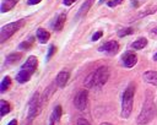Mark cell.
<instances>
[{"mask_svg":"<svg viewBox=\"0 0 157 125\" xmlns=\"http://www.w3.org/2000/svg\"><path fill=\"white\" fill-rule=\"evenodd\" d=\"M110 76V70L108 66H99L97 67L94 71H92L91 74H88L83 81V86L87 88H92V87H102L105 85V82L108 81Z\"/></svg>","mask_w":157,"mask_h":125,"instance_id":"6da1fadb","label":"cell"},{"mask_svg":"<svg viewBox=\"0 0 157 125\" xmlns=\"http://www.w3.org/2000/svg\"><path fill=\"white\" fill-rule=\"evenodd\" d=\"M156 104L153 102V94L152 92L147 91L146 92V98L145 102L142 104V109L139 114V116L136 118V123L139 125H146L148 124L156 115Z\"/></svg>","mask_w":157,"mask_h":125,"instance_id":"7a4b0ae2","label":"cell"},{"mask_svg":"<svg viewBox=\"0 0 157 125\" xmlns=\"http://www.w3.org/2000/svg\"><path fill=\"white\" fill-rule=\"evenodd\" d=\"M134 96H135V83L130 82L128 87L125 88L123 97H121V118L128 119L131 115L132 112V104H134Z\"/></svg>","mask_w":157,"mask_h":125,"instance_id":"3957f363","label":"cell"},{"mask_svg":"<svg viewBox=\"0 0 157 125\" xmlns=\"http://www.w3.org/2000/svg\"><path fill=\"white\" fill-rule=\"evenodd\" d=\"M25 23V20H20V21H15V22H10L5 26L1 27L0 29V43L6 42L10 37H12Z\"/></svg>","mask_w":157,"mask_h":125,"instance_id":"277c9868","label":"cell"},{"mask_svg":"<svg viewBox=\"0 0 157 125\" xmlns=\"http://www.w3.org/2000/svg\"><path fill=\"white\" fill-rule=\"evenodd\" d=\"M40 105H42L40 94H39V92H34L28 103V119L29 120H32L37 116V114L40 112Z\"/></svg>","mask_w":157,"mask_h":125,"instance_id":"5b68a950","label":"cell"},{"mask_svg":"<svg viewBox=\"0 0 157 125\" xmlns=\"http://www.w3.org/2000/svg\"><path fill=\"white\" fill-rule=\"evenodd\" d=\"M87 103H88V91H87V89H81V91H78V92L76 93L75 98H74V105H75L78 110L83 112V110L86 109V107H87Z\"/></svg>","mask_w":157,"mask_h":125,"instance_id":"8992f818","label":"cell"},{"mask_svg":"<svg viewBox=\"0 0 157 125\" xmlns=\"http://www.w3.org/2000/svg\"><path fill=\"white\" fill-rule=\"evenodd\" d=\"M99 51L107 54V55H115L118 51H119V43L117 40H109V42H105L104 44H102L99 48H98Z\"/></svg>","mask_w":157,"mask_h":125,"instance_id":"52a82bcc","label":"cell"},{"mask_svg":"<svg viewBox=\"0 0 157 125\" xmlns=\"http://www.w3.org/2000/svg\"><path fill=\"white\" fill-rule=\"evenodd\" d=\"M121 61H123V65H124L125 67L131 69L132 66L136 65V63H137V56H136V54H135L134 51L128 50V51H125V53L121 55Z\"/></svg>","mask_w":157,"mask_h":125,"instance_id":"ba28073f","label":"cell"},{"mask_svg":"<svg viewBox=\"0 0 157 125\" xmlns=\"http://www.w3.org/2000/svg\"><path fill=\"white\" fill-rule=\"evenodd\" d=\"M37 65H38V60H37V58H36L34 55H31V56L27 58V60L22 64L21 70L28 71V72H31V74L33 75V72H34L36 69H37Z\"/></svg>","mask_w":157,"mask_h":125,"instance_id":"9c48e42d","label":"cell"},{"mask_svg":"<svg viewBox=\"0 0 157 125\" xmlns=\"http://www.w3.org/2000/svg\"><path fill=\"white\" fill-rule=\"evenodd\" d=\"M142 80L152 86H157V71H152V70L145 71L142 74Z\"/></svg>","mask_w":157,"mask_h":125,"instance_id":"30bf717a","label":"cell"},{"mask_svg":"<svg viewBox=\"0 0 157 125\" xmlns=\"http://www.w3.org/2000/svg\"><path fill=\"white\" fill-rule=\"evenodd\" d=\"M93 2H94V0H86V1L81 5V7L78 9L77 15H76V18L78 20V18H81V17L86 16V13L88 12V10H90V9H91V6L93 5Z\"/></svg>","mask_w":157,"mask_h":125,"instance_id":"8fae6325","label":"cell"},{"mask_svg":"<svg viewBox=\"0 0 157 125\" xmlns=\"http://www.w3.org/2000/svg\"><path fill=\"white\" fill-rule=\"evenodd\" d=\"M69 77H70V74L67 71H60L58 74V76H56V85H58V87L64 88L66 86L67 81H69Z\"/></svg>","mask_w":157,"mask_h":125,"instance_id":"7c38bea8","label":"cell"},{"mask_svg":"<svg viewBox=\"0 0 157 125\" xmlns=\"http://www.w3.org/2000/svg\"><path fill=\"white\" fill-rule=\"evenodd\" d=\"M36 34H37V39H38V40H39V43H42V44L47 43V42L49 40V37H50L49 32H48V31H45L44 28H38Z\"/></svg>","mask_w":157,"mask_h":125,"instance_id":"4fadbf2b","label":"cell"},{"mask_svg":"<svg viewBox=\"0 0 157 125\" xmlns=\"http://www.w3.org/2000/svg\"><path fill=\"white\" fill-rule=\"evenodd\" d=\"M65 21H66V13H60L59 17L55 20V22L53 23L54 29H55V31H61V29L64 28Z\"/></svg>","mask_w":157,"mask_h":125,"instance_id":"5bb4252c","label":"cell"},{"mask_svg":"<svg viewBox=\"0 0 157 125\" xmlns=\"http://www.w3.org/2000/svg\"><path fill=\"white\" fill-rule=\"evenodd\" d=\"M146 45H147V39H146L145 37H140V38H137L136 40H134V42L131 43V48L135 49V50H141V49H144Z\"/></svg>","mask_w":157,"mask_h":125,"instance_id":"9a60e30c","label":"cell"},{"mask_svg":"<svg viewBox=\"0 0 157 125\" xmlns=\"http://www.w3.org/2000/svg\"><path fill=\"white\" fill-rule=\"evenodd\" d=\"M22 58L21 53H11L6 56L5 59V65H12V64H16L17 61H20Z\"/></svg>","mask_w":157,"mask_h":125,"instance_id":"2e32d148","label":"cell"},{"mask_svg":"<svg viewBox=\"0 0 157 125\" xmlns=\"http://www.w3.org/2000/svg\"><path fill=\"white\" fill-rule=\"evenodd\" d=\"M18 2V0H4L2 4H1V7H0V11L2 13L10 11L11 9H13V6Z\"/></svg>","mask_w":157,"mask_h":125,"instance_id":"e0dca14e","label":"cell"},{"mask_svg":"<svg viewBox=\"0 0 157 125\" xmlns=\"http://www.w3.org/2000/svg\"><path fill=\"white\" fill-rule=\"evenodd\" d=\"M32 74L28 72V71H25V70H20V72L16 75V81L20 82V83H25L27 81H29Z\"/></svg>","mask_w":157,"mask_h":125,"instance_id":"ac0fdd59","label":"cell"},{"mask_svg":"<svg viewBox=\"0 0 157 125\" xmlns=\"http://www.w3.org/2000/svg\"><path fill=\"white\" fill-rule=\"evenodd\" d=\"M11 104L9 102H6L5 99L0 100V116H5L7 113L11 112Z\"/></svg>","mask_w":157,"mask_h":125,"instance_id":"d6986e66","label":"cell"},{"mask_svg":"<svg viewBox=\"0 0 157 125\" xmlns=\"http://www.w3.org/2000/svg\"><path fill=\"white\" fill-rule=\"evenodd\" d=\"M11 85V78L9 76H5L2 80H1V83H0V92L4 93Z\"/></svg>","mask_w":157,"mask_h":125,"instance_id":"ffe728a7","label":"cell"},{"mask_svg":"<svg viewBox=\"0 0 157 125\" xmlns=\"http://www.w3.org/2000/svg\"><path fill=\"white\" fill-rule=\"evenodd\" d=\"M61 114H63V108H61V105H56V107L54 108V110H53L50 118L54 119L55 121H59L60 118H61Z\"/></svg>","mask_w":157,"mask_h":125,"instance_id":"44dd1931","label":"cell"},{"mask_svg":"<svg viewBox=\"0 0 157 125\" xmlns=\"http://www.w3.org/2000/svg\"><path fill=\"white\" fill-rule=\"evenodd\" d=\"M33 40H34V37H29V39H27V40H25V42L20 43L18 48H20V49H22V50L31 49V47H32V44H33Z\"/></svg>","mask_w":157,"mask_h":125,"instance_id":"7402d4cb","label":"cell"},{"mask_svg":"<svg viewBox=\"0 0 157 125\" xmlns=\"http://www.w3.org/2000/svg\"><path fill=\"white\" fill-rule=\"evenodd\" d=\"M132 32H134V29H132V28H130V27L120 28V29L118 31V37H119V38H123V37H125V36L132 34Z\"/></svg>","mask_w":157,"mask_h":125,"instance_id":"603a6c76","label":"cell"},{"mask_svg":"<svg viewBox=\"0 0 157 125\" xmlns=\"http://www.w3.org/2000/svg\"><path fill=\"white\" fill-rule=\"evenodd\" d=\"M157 11V6H152L150 7V10H145L144 12H141L139 15V17H144V16H147V15H151V13H155Z\"/></svg>","mask_w":157,"mask_h":125,"instance_id":"cb8c5ba5","label":"cell"},{"mask_svg":"<svg viewBox=\"0 0 157 125\" xmlns=\"http://www.w3.org/2000/svg\"><path fill=\"white\" fill-rule=\"evenodd\" d=\"M123 1H124V0H108V1H107V5H108L109 7H114V6H117V5H120Z\"/></svg>","mask_w":157,"mask_h":125,"instance_id":"d4e9b609","label":"cell"},{"mask_svg":"<svg viewBox=\"0 0 157 125\" xmlns=\"http://www.w3.org/2000/svg\"><path fill=\"white\" fill-rule=\"evenodd\" d=\"M56 51V47L54 45V44H52L50 47H49V50H48V54H47V58L48 59H50L53 55H54V53Z\"/></svg>","mask_w":157,"mask_h":125,"instance_id":"484cf974","label":"cell"},{"mask_svg":"<svg viewBox=\"0 0 157 125\" xmlns=\"http://www.w3.org/2000/svg\"><path fill=\"white\" fill-rule=\"evenodd\" d=\"M102 36H103V32H102V31H97V32L92 36V38H91V39H92V42H96V40H98Z\"/></svg>","mask_w":157,"mask_h":125,"instance_id":"4316f807","label":"cell"},{"mask_svg":"<svg viewBox=\"0 0 157 125\" xmlns=\"http://www.w3.org/2000/svg\"><path fill=\"white\" fill-rule=\"evenodd\" d=\"M76 125H91L86 119H83V118H78L77 119V121H76Z\"/></svg>","mask_w":157,"mask_h":125,"instance_id":"83f0119b","label":"cell"},{"mask_svg":"<svg viewBox=\"0 0 157 125\" xmlns=\"http://www.w3.org/2000/svg\"><path fill=\"white\" fill-rule=\"evenodd\" d=\"M42 0H27V4L28 5H37V4H39Z\"/></svg>","mask_w":157,"mask_h":125,"instance_id":"f1b7e54d","label":"cell"},{"mask_svg":"<svg viewBox=\"0 0 157 125\" xmlns=\"http://www.w3.org/2000/svg\"><path fill=\"white\" fill-rule=\"evenodd\" d=\"M75 1H76V0H63V4L66 5V6H70V5H72Z\"/></svg>","mask_w":157,"mask_h":125,"instance_id":"f546056e","label":"cell"},{"mask_svg":"<svg viewBox=\"0 0 157 125\" xmlns=\"http://www.w3.org/2000/svg\"><path fill=\"white\" fill-rule=\"evenodd\" d=\"M7 125H17V120H16V119H12Z\"/></svg>","mask_w":157,"mask_h":125,"instance_id":"4dcf8cb0","label":"cell"},{"mask_svg":"<svg viewBox=\"0 0 157 125\" xmlns=\"http://www.w3.org/2000/svg\"><path fill=\"white\" fill-rule=\"evenodd\" d=\"M152 33H153V34H157V26H156V27L152 29Z\"/></svg>","mask_w":157,"mask_h":125,"instance_id":"1f68e13d","label":"cell"},{"mask_svg":"<svg viewBox=\"0 0 157 125\" xmlns=\"http://www.w3.org/2000/svg\"><path fill=\"white\" fill-rule=\"evenodd\" d=\"M54 121H55V120H54V119H52V118H50V123H49V125H54Z\"/></svg>","mask_w":157,"mask_h":125,"instance_id":"d6a6232c","label":"cell"},{"mask_svg":"<svg viewBox=\"0 0 157 125\" xmlns=\"http://www.w3.org/2000/svg\"><path fill=\"white\" fill-rule=\"evenodd\" d=\"M101 125H113V124L112 123H102Z\"/></svg>","mask_w":157,"mask_h":125,"instance_id":"836d02e7","label":"cell"},{"mask_svg":"<svg viewBox=\"0 0 157 125\" xmlns=\"http://www.w3.org/2000/svg\"><path fill=\"white\" fill-rule=\"evenodd\" d=\"M153 60L157 61V53H155V55H153Z\"/></svg>","mask_w":157,"mask_h":125,"instance_id":"e575fe53","label":"cell"},{"mask_svg":"<svg viewBox=\"0 0 157 125\" xmlns=\"http://www.w3.org/2000/svg\"><path fill=\"white\" fill-rule=\"evenodd\" d=\"M107 0H99V4H103V2H105Z\"/></svg>","mask_w":157,"mask_h":125,"instance_id":"d590c367","label":"cell"}]
</instances>
